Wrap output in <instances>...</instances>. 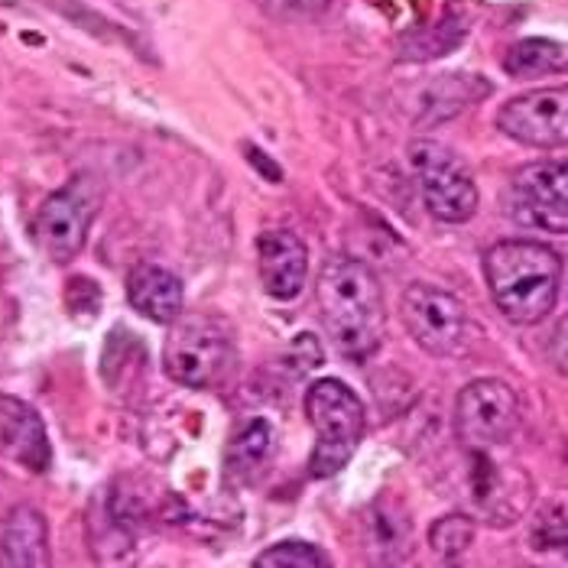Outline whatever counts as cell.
Instances as JSON below:
<instances>
[{
    "mask_svg": "<svg viewBox=\"0 0 568 568\" xmlns=\"http://www.w3.org/2000/svg\"><path fill=\"white\" fill-rule=\"evenodd\" d=\"M306 416L315 429V448L308 455V475L335 478L357 452L367 433L361 396L338 377H322L306 390Z\"/></svg>",
    "mask_w": 568,
    "mask_h": 568,
    "instance_id": "3",
    "label": "cell"
},
{
    "mask_svg": "<svg viewBox=\"0 0 568 568\" xmlns=\"http://www.w3.org/2000/svg\"><path fill=\"white\" fill-rule=\"evenodd\" d=\"M497 131L532 150H559L568 143V91L536 88L510 98L497 111Z\"/></svg>",
    "mask_w": 568,
    "mask_h": 568,
    "instance_id": "10",
    "label": "cell"
},
{
    "mask_svg": "<svg viewBox=\"0 0 568 568\" xmlns=\"http://www.w3.org/2000/svg\"><path fill=\"white\" fill-rule=\"evenodd\" d=\"M315 303L325 332L348 361H371L387 335V306L377 273L364 261L332 257L318 270Z\"/></svg>",
    "mask_w": 568,
    "mask_h": 568,
    "instance_id": "1",
    "label": "cell"
},
{
    "mask_svg": "<svg viewBox=\"0 0 568 568\" xmlns=\"http://www.w3.org/2000/svg\"><path fill=\"white\" fill-rule=\"evenodd\" d=\"M399 318L409 338L433 357H452L465 345L468 318L465 306L429 283H413L399 300Z\"/></svg>",
    "mask_w": 568,
    "mask_h": 568,
    "instance_id": "7",
    "label": "cell"
},
{
    "mask_svg": "<svg viewBox=\"0 0 568 568\" xmlns=\"http://www.w3.org/2000/svg\"><path fill=\"white\" fill-rule=\"evenodd\" d=\"M234 361L231 332L219 318L209 315H179L170 328L163 367L170 381L189 390L215 387Z\"/></svg>",
    "mask_w": 568,
    "mask_h": 568,
    "instance_id": "4",
    "label": "cell"
},
{
    "mask_svg": "<svg viewBox=\"0 0 568 568\" xmlns=\"http://www.w3.org/2000/svg\"><path fill=\"white\" fill-rule=\"evenodd\" d=\"M409 163L419 175L426 209L445 224H465L478 212V185L468 166L445 146L433 140H419L409 146Z\"/></svg>",
    "mask_w": 568,
    "mask_h": 568,
    "instance_id": "6",
    "label": "cell"
},
{
    "mask_svg": "<svg viewBox=\"0 0 568 568\" xmlns=\"http://www.w3.org/2000/svg\"><path fill=\"white\" fill-rule=\"evenodd\" d=\"M520 399L510 384L478 377L462 387L455 399V436L468 452H490L517 436Z\"/></svg>",
    "mask_w": 568,
    "mask_h": 568,
    "instance_id": "5",
    "label": "cell"
},
{
    "mask_svg": "<svg viewBox=\"0 0 568 568\" xmlns=\"http://www.w3.org/2000/svg\"><path fill=\"white\" fill-rule=\"evenodd\" d=\"M270 445H273V429H270V423L266 419H247L234 438H231V445H227V475L231 478H251L257 468H261L263 462H266V455H270Z\"/></svg>",
    "mask_w": 568,
    "mask_h": 568,
    "instance_id": "16",
    "label": "cell"
},
{
    "mask_svg": "<svg viewBox=\"0 0 568 568\" xmlns=\"http://www.w3.org/2000/svg\"><path fill=\"white\" fill-rule=\"evenodd\" d=\"M286 361L293 364V371L296 374H308V371H315V367H322V361H325V354H322V345L315 342V335H296V342L290 345L286 351Z\"/></svg>",
    "mask_w": 568,
    "mask_h": 568,
    "instance_id": "22",
    "label": "cell"
},
{
    "mask_svg": "<svg viewBox=\"0 0 568 568\" xmlns=\"http://www.w3.org/2000/svg\"><path fill=\"white\" fill-rule=\"evenodd\" d=\"M475 532H478V526L468 514H448L429 526V546L442 559H458L462 552L471 549Z\"/></svg>",
    "mask_w": 568,
    "mask_h": 568,
    "instance_id": "18",
    "label": "cell"
},
{
    "mask_svg": "<svg viewBox=\"0 0 568 568\" xmlns=\"http://www.w3.org/2000/svg\"><path fill=\"white\" fill-rule=\"evenodd\" d=\"M566 45L556 40H520L504 55V69L514 79H536V75H566Z\"/></svg>",
    "mask_w": 568,
    "mask_h": 568,
    "instance_id": "15",
    "label": "cell"
},
{
    "mask_svg": "<svg viewBox=\"0 0 568 568\" xmlns=\"http://www.w3.org/2000/svg\"><path fill=\"white\" fill-rule=\"evenodd\" d=\"M332 0H257L263 13L276 20H312L328 10Z\"/></svg>",
    "mask_w": 568,
    "mask_h": 568,
    "instance_id": "21",
    "label": "cell"
},
{
    "mask_svg": "<svg viewBox=\"0 0 568 568\" xmlns=\"http://www.w3.org/2000/svg\"><path fill=\"white\" fill-rule=\"evenodd\" d=\"M371 526H374V532H377V549H390L387 552V559L390 562H396L409 546V520H406V514L396 507L394 500L387 504H377L374 507V520H371Z\"/></svg>",
    "mask_w": 568,
    "mask_h": 568,
    "instance_id": "20",
    "label": "cell"
},
{
    "mask_svg": "<svg viewBox=\"0 0 568 568\" xmlns=\"http://www.w3.org/2000/svg\"><path fill=\"white\" fill-rule=\"evenodd\" d=\"M507 215L546 234H568V173L562 160L529 163L514 173L507 192Z\"/></svg>",
    "mask_w": 568,
    "mask_h": 568,
    "instance_id": "9",
    "label": "cell"
},
{
    "mask_svg": "<svg viewBox=\"0 0 568 568\" xmlns=\"http://www.w3.org/2000/svg\"><path fill=\"white\" fill-rule=\"evenodd\" d=\"M257 568H325L332 566V559L312 546L306 539H283L270 549H263L261 556L254 559Z\"/></svg>",
    "mask_w": 568,
    "mask_h": 568,
    "instance_id": "19",
    "label": "cell"
},
{
    "mask_svg": "<svg viewBox=\"0 0 568 568\" xmlns=\"http://www.w3.org/2000/svg\"><path fill=\"white\" fill-rule=\"evenodd\" d=\"M484 280L507 322L536 325L559 303L562 257L542 241H497L484 251Z\"/></svg>",
    "mask_w": 568,
    "mask_h": 568,
    "instance_id": "2",
    "label": "cell"
},
{
    "mask_svg": "<svg viewBox=\"0 0 568 568\" xmlns=\"http://www.w3.org/2000/svg\"><path fill=\"white\" fill-rule=\"evenodd\" d=\"M478 82H481V75H445V79H438L436 85L426 91V101H423V108L433 111V114L423 118L419 124L448 121L458 111L471 108L478 98H484V94H471V85H478Z\"/></svg>",
    "mask_w": 568,
    "mask_h": 568,
    "instance_id": "17",
    "label": "cell"
},
{
    "mask_svg": "<svg viewBox=\"0 0 568 568\" xmlns=\"http://www.w3.org/2000/svg\"><path fill=\"white\" fill-rule=\"evenodd\" d=\"M0 566H49V524L37 507L20 504L0 520Z\"/></svg>",
    "mask_w": 568,
    "mask_h": 568,
    "instance_id": "14",
    "label": "cell"
},
{
    "mask_svg": "<svg viewBox=\"0 0 568 568\" xmlns=\"http://www.w3.org/2000/svg\"><path fill=\"white\" fill-rule=\"evenodd\" d=\"M128 303L133 312H140L143 318L156 325H173L185 306V290H182V280L166 266L136 263L128 273Z\"/></svg>",
    "mask_w": 568,
    "mask_h": 568,
    "instance_id": "13",
    "label": "cell"
},
{
    "mask_svg": "<svg viewBox=\"0 0 568 568\" xmlns=\"http://www.w3.org/2000/svg\"><path fill=\"white\" fill-rule=\"evenodd\" d=\"M91 221H94V192L85 175H79L45 199L33 221V234L49 261L72 263L85 247Z\"/></svg>",
    "mask_w": 568,
    "mask_h": 568,
    "instance_id": "8",
    "label": "cell"
},
{
    "mask_svg": "<svg viewBox=\"0 0 568 568\" xmlns=\"http://www.w3.org/2000/svg\"><path fill=\"white\" fill-rule=\"evenodd\" d=\"M257 273L266 296L280 303L296 300L308 276V251L303 237L286 227L263 231L257 237Z\"/></svg>",
    "mask_w": 568,
    "mask_h": 568,
    "instance_id": "11",
    "label": "cell"
},
{
    "mask_svg": "<svg viewBox=\"0 0 568 568\" xmlns=\"http://www.w3.org/2000/svg\"><path fill=\"white\" fill-rule=\"evenodd\" d=\"M0 455L33 475H43L52 465V445L40 413L10 394H0Z\"/></svg>",
    "mask_w": 568,
    "mask_h": 568,
    "instance_id": "12",
    "label": "cell"
}]
</instances>
